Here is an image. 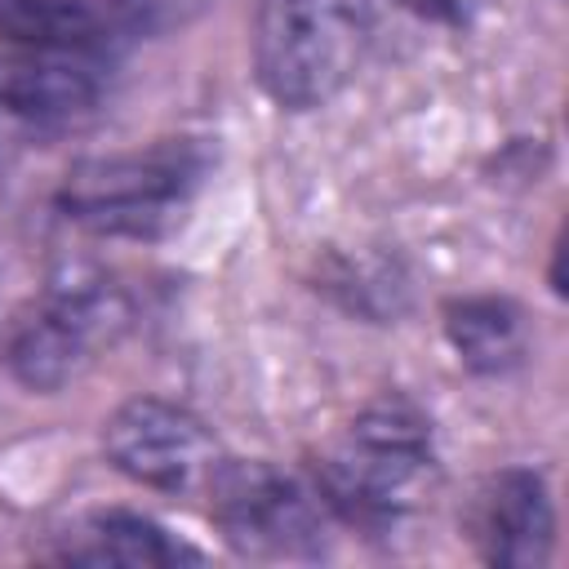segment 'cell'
<instances>
[{
    "mask_svg": "<svg viewBox=\"0 0 569 569\" xmlns=\"http://www.w3.org/2000/svg\"><path fill=\"white\" fill-rule=\"evenodd\" d=\"M373 36V0H258L253 76L284 111L333 102Z\"/></svg>",
    "mask_w": 569,
    "mask_h": 569,
    "instance_id": "cell-3",
    "label": "cell"
},
{
    "mask_svg": "<svg viewBox=\"0 0 569 569\" xmlns=\"http://www.w3.org/2000/svg\"><path fill=\"white\" fill-rule=\"evenodd\" d=\"M471 538L489 565L502 569L547 565L556 547V507L542 471L507 467L489 476L471 507Z\"/></svg>",
    "mask_w": 569,
    "mask_h": 569,
    "instance_id": "cell-8",
    "label": "cell"
},
{
    "mask_svg": "<svg viewBox=\"0 0 569 569\" xmlns=\"http://www.w3.org/2000/svg\"><path fill=\"white\" fill-rule=\"evenodd\" d=\"M440 480L431 422L405 396H382L320 453L316 489L329 511L360 529H387L413 516Z\"/></svg>",
    "mask_w": 569,
    "mask_h": 569,
    "instance_id": "cell-1",
    "label": "cell"
},
{
    "mask_svg": "<svg viewBox=\"0 0 569 569\" xmlns=\"http://www.w3.org/2000/svg\"><path fill=\"white\" fill-rule=\"evenodd\" d=\"M102 449L120 476L156 493H204L227 458L191 409L160 396L124 400L102 427Z\"/></svg>",
    "mask_w": 569,
    "mask_h": 569,
    "instance_id": "cell-7",
    "label": "cell"
},
{
    "mask_svg": "<svg viewBox=\"0 0 569 569\" xmlns=\"http://www.w3.org/2000/svg\"><path fill=\"white\" fill-rule=\"evenodd\" d=\"M209 173V151L191 138H164L133 151L80 160L62 187L58 209L89 236L160 240L182 227Z\"/></svg>",
    "mask_w": 569,
    "mask_h": 569,
    "instance_id": "cell-2",
    "label": "cell"
},
{
    "mask_svg": "<svg viewBox=\"0 0 569 569\" xmlns=\"http://www.w3.org/2000/svg\"><path fill=\"white\" fill-rule=\"evenodd\" d=\"M213 0H116L111 22L129 36H164L173 27H187L196 13H204Z\"/></svg>",
    "mask_w": 569,
    "mask_h": 569,
    "instance_id": "cell-12",
    "label": "cell"
},
{
    "mask_svg": "<svg viewBox=\"0 0 569 569\" xmlns=\"http://www.w3.org/2000/svg\"><path fill=\"white\" fill-rule=\"evenodd\" d=\"M405 9H413L418 18H431V22H445V27H462L480 13L485 0H400Z\"/></svg>",
    "mask_w": 569,
    "mask_h": 569,
    "instance_id": "cell-13",
    "label": "cell"
},
{
    "mask_svg": "<svg viewBox=\"0 0 569 569\" xmlns=\"http://www.w3.org/2000/svg\"><path fill=\"white\" fill-rule=\"evenodd\" d=\"M445 333L471 373H511L529 356V325L511 298H458L445 307Z\"/></svg>",
    "mask_w": 569,
    "mask_h": 569,
    "instance_id": "cell-10",
    "label": "cell"
},
{
    "mask_svg": "<svg viewBox=\"0 0 569 569\" xmlns=\"http://www.w3.org/2000/svg\"><path fill=\"white\" fill-rule=\"evenodd\" d=\"M58 560L71 565H124V569H169L196 565L200 551L173 538L164 525L138 511H89L67 533H58Z\"/></svg>",
    "mask_w": 569,
    "mask_h": 569,
    "instance_id": "cell-9",
    "label": "cell"
},
{
    "mask_svg": "<svg viewBox=\"0 0 569 569\" xmlns=\"http://www.w3.org/2000/svg\"><path fill=\"white\" fill-rule=\"evenodd\" d=\"M98 49H22L0 53V169L27 151L84 129L107 93Z\"/></svg>",
    "mask_w": 569,
    "mask_h": 569,
    "instance_id": "cell-5",
    "label": "cell"
},
{
    "mask_svg": "<svg viewBox=\"0 0 569 569\" xmlns=\"http://www.w3.org/2000/svg\"><path fill=\"white\" fill-rule=\"evenodd\" d=\"M209 511L222 538L253 560H311L325 551V498L271 462L222 458L209 480Z\"/></svg>",
    "mask_w": 569,
    "mask_h": 569,
    "instance_id": "cell-6",
    "label": "cell"
},
{
    "mask_svg": "<svg viewBox=\"0 0 569 569\" xmlns=\"http://www.w3.org/2000/svg\"><path fill=\"white\" fill-rule=\"evenodd\" d=\"M129 293L93 267L58 271L9 329V373L27 391H62L129 329Z\"/></svg>",
    "mask_w": 569,
    "mask_h": 569,
    "instance_id": "cell-4",
    "label": "cell"
},
{
    "mask_svg": "<svg viewBox=\"0 0 569 569\" xmlns=\"http://www.w3.org/2000/svg\"><path fill=\"white\" fill-rule=\"evenodd\" d=\"M107 22L93 0H0V36L22 49H98Z\"/></svg>",
    "mask_w": 569,
    "mask_h": 569,
    "instance_id": "cell-11",
    "label": "cell"
}]
</instances>
